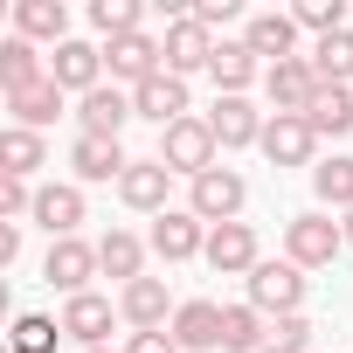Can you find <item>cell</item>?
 <instances>
[{
  "label": "cell",
  "instance_id": "obj_4",
  "mask_svg": "<svg viewBox=\"0 0 353 353\" xmlns=\"http://www.w3.org/2000/svg\"><path fill=\"white\" fill-rule=\"evenodd\" d=\"M250 305L263 312V319H291L298 305H305V270L284 256V263H256L250 270Z\"/></svg>",
  "mask_w": 353,
  "mask_h": 353
},
{
  "label": "cell",
  "instance_id": "obj_29",
  "mask_svg": "<svg viewBox=\"0 0 353 353\" xmlns=\"http://www.w3.org/2000/svg\"><path fill=\"white\" fill-rule=\"evenodd\" d=\"M42 159H49L42 132H21V125H8V132H0V173H8V181H28Z\"/></svg>",
  "mask_w": 353,
  "mask_h": 353
},
{
  "label": "cell",
  "instance_id": "obj_26",
  "mask_svg": "<svg viewBox=\"0 0 353 353\" xmlns=\"http://www.w3.org/2000/svg\"><path fill=\"white\" fill-rule=\"evenodd\" d=\"M263 332L270 319L243 298V305H222V353H263Z\"/></svg>",
  "mask_w": 353,
  "mask_h": 353
},
{
  "label": "cell",
  "instance_id": "obj_22",
  "mask_svg": "<svg viewBox=\"0 0 353 353\" xmlns=\"http://www.w3.org/2000/svg\"><path fill=\"white\" fill-rule=\"evenodd\" d=\"M8 111H14V125H21V132H42V125H56V118H63V83H56V77H42V83H28V90H8Z\"/></svg>",
  "mask_w": 353,
  "mask_h": 353
},
{
  "label": "cell",
  "instance_id": "obj_35",
  "mask_svg": "<svg viewBox=\"0 0 353 353\" xmlns=\"http://www.w3.org/2000/svg\"><path fill=\"white\" fill-rule=\"evenodd\" d=\"M291 21H298V28H312V35L325 42V35H339V28H346V0H298Z\"/></svg>",
  "mask_w": 353,
  "mask_h": 353
},
{
  "label": "cell",
  "instance_id": "obj_9",
  "mask_svg": "<svg viewBox=\"0 0 353 353\" xmlns=\"http://www.w3.org/2000/svg\"><path fill=\"white\" fill-rule=\"evenodd\" d=\"M208 250V229H201V215H188V208H166V215H152V256H166V263H188V256H201Z\"/></svg>",
  "mask_w": 353,
  "mask_h": 353
},
{
  "label": "cell",
  "instance_id": "obj_42",
  "mask_svg": "<svg viewBox=\"0 0 353 353\" xmlns=\"http://www.w3.org/2000/svg\"><path fill=\"white\" fill-rule=\"evenodd\" d=\"M90 353H111V346H90Z\"/></svg>",
  "mask_w": 353,
  "mask_h": 353
},
{
  "label": "cell",
  "instance_id": "obj_17",
  "mask_svg": "<svg viewBox=\"0 0 353 353\" xmlns=\"http://www.w3.org/2000/svg\"><path fill=\"white\" fill-rule=\"evenodd\" d=\"M166 181H173V173H166L159 159H132L125 181H118V201L139 208V215H166Z\"/></svg>",
  "mask_w": 353,
  "mask_h": 353
},
{
  "label": "cell",
  "instance_id": "obj_19",
  "mask_svg": "<svg viewBox=\"0 0 353 353\" xmlns=\"http://www.w3.org/2000/svg\"><path fill=\"white\" fill-rule=\"evenodd\" d=\"M49 77H56L63 90H83V97H90V90H97V77H104V49H90V42H77V35H70V42L49 56Z\"/></svg>",
  "mask_w": 353,
  "mask_h": 353
},
{
  "label": "cell",
  "instance_id": "obj_24",
  "mask_svg": "<svg viewBox=\"0 0 353 353\" xmlns=\"http://www.w3.org/2000/svg\"><path fill=\"white\" fill-rule=\"evenodd\" d=\"M243 42H250V56L291 63V49H298V21H291V14H250V21H243Z\"/></svg>",
  "mask_w": 353,
  "mask_h": 353
},
{
  "label": "cell",
  "instance_id": "obj_5",
  "mask_svg": "<svg viewBox=\"0 0 353 353\" xmlns=\"http://www.w3.org/2000/svg\"><path fill=\"white\" fill-rule=\"evenodd\" d=\"M243 201H250L243 173L215 166V173H201V181H194V194H188V215H201L208 229H222V222H236V215H243Z\"/></svg>",
  "mask_w": 353,
  "mask_h": 353
},
{
  "label": "cell",
  "instance_id": "obj_21",
  "mask_svg": "<svg viewBox=\"0 0 353 353\" xmlns=\"http://www.w3.org/2000/svg\"><path fill=\"white\" fill-rule=\"evenodd\" d=\"M70 166H77V181H125V145L118 139H90V132H77V145H70Z\"/></svg>",
  "mask_w": 353,
  "mask_h": 353
},
{
  "label": "cell",
  "instance_id": "obj_32",
  "mask_svg": "<svg viewBox=\"0 0 353 353\" xmlns=\"http://www.w3.org/2000/svg\"><path fill=\"white\" fill-rule=\"evenodd\" d=\"M312 70H319V83H339V90H346V83H353V35H346V28L325 35V42L312 49Z\"/></svg>",
  "mask_w": 353,
  "mask_h": 353
},
{
  "label": "cell",
  "instance_id": "obj_30",
  "mask_svg": "<svg viewBox=\"0 0 353 353\" xmlns=\"http://www.w3.org/2000/svg\"><path fill=\"white\" fill-rule=\"evenodd\" d=\"M49 70H42V56H35V42L28 35H8L0 42V90H28V83H42Z\"/></svg>",
  "mask_w": 353,
  "mask_h": 353
},
{
  "label": "cell",
  "instance_id": "obj_34",
  "mask_svg": "<svg viewBox=\"0 0 353 353\" xmlns=\"http://www.w3.org/2000/svg\"><path fill=\"white\" fill-rule=\"evenodd\" d=\"M90 28L111 35V42L139 35V0H90Z\"/></svg>",
  "mask_w": 353,
  "mask_h": 353
},
{
  "label": "cell",
  "instance_id": "obj_25",
  "mask_svg": "<svg viewBox=\"0 0 353 353\" xmlns=\"http://www.w3.org/2000/svg\"><path fill=\"white\" fill-rule=\"evenodd\" d=\"M97 263H104V277H118V284H139V277H145V243H139L132 229H111V236L97 243Z\"/></svg>",
  "mask_w": 353,
  "mask_h": 353
},
{
  "label": "cell",
  "instance_id": "obj_31",
  "mask_svg": "<svg viewBox=\"0 0 353 353\" xmlns=\"http://www.w3.org/2000/svg\"><path fill=\"white\" fill-rule=\"evenodd\" d=\"M312 194H319V208H353V159L346 152L312 166Z\"/></svg>",
  "mask_w": 353,
  "mask_h": 353
},
{
  "label": "cell",
  "instance_id": "obj_40",
  "mask_svg": "<svg viewBox=\"0 0 353 353\" xmlns=\"http://www.w3.org/2000/svg\"><path fill=\"white\" fill-rule=\"evenodd\" d=\"M14 256H21V222L0 229V263H14Z\"/></svg>",
  "mask_w": 353,
  "mask_h": 353
},
{
  "label": "cell",
  "instance_id": "obj_10",
  "mask_svg": "<svg viewBox=\"0 0 353 353\" xmlns=\"http://www.w3.org/2000/svg\"><path fill=\"white\" fill-rule=\"evenodd\" d=\"M118 312H125L132 332H166V319L181 312V305H166V284H159V277H139V284L118 291Z\"/></svg>",
  "mask_w": 353,
  "mask_h": 353
},
{
  "label": "cell",
  "instance_id": "obj_39",
  "mask_svg": "<svg viewBox=\"0 0 353 353\" xmlns=\"http://www.w3.org/2000/svg\"><path fill=\"white\" fill-rule=\"evenodd\" d=\"M125 353H181V339H173V332H132Z\"/></svg>",
  "mask_w": 353,
  "mask_h": 353
},
{
  "label": "cell",
  "instance_id": "obj_11",
  "mask_svg": "<svg viewBox=\"0 0 353 353\" xmlns=\"http://www.w3.org/2000/svg\"><path fill=\"white\" fill-rule=\"evenodd\" d=\"M104 63H111V77H125V83L139 90V83H152V77L166 70V42H152V35H125V42L104 49Z\"/></svg>",
  "mask_w": 353,
  "mask_h": 353
},
{
  "label": "cell",
  "instance_id": "obj_7",
  "mask_svg": "<svg viewBox=\"0 0 353 353\" xmlns=\"http://www.w3.org/2000/svg\"><path fill=\"white\" fill-rule=\"evenodd\" d=\"M201 256H208V270H215V277H250V270L263 263V256H256V229H250V222H222V229H208V250H201Z\"/></svg>",
  "mask_w": 353,
  "mask_h": 353
},
{
  "label": "cell",
  "instance_id": "obj_37",
  "mask_svg": "<svg viewBox=\"0 0 353 353\" xmlns=\"http://www.w3.org/2000/svg\"><path fill=\"white\" fill-rule=\"evenodd\" d=\"M0 215H8V222L35 215V188H28V181H8V188H0Z\"/></svg>",
  "mask_w": 353,
  "mask_h": 353
},
{
  "label": "cell",
  "instance_id": "obj_27",
  "mask_svg": "<svg viewBox=\"0 0 353 353\" xmlns=\"http://www.w3.org/2000/svg\"><path fill=\"white\" fill-rule=\"evenodd\" d=\"M208 77H215L222 97H243V90L256 83V56H250V42H222L215 63H208Z\"/></svg>",
  "mask_w": 353,
  "mask_h": 353
},
{
  "label": "cell",
  "instance_id": "obj_41",
  "mask_svg": "<svg viewBox=\"0 0 353 353\" xmlns=\"http://www.w3.org/2000/svg\"><path fill=\"white\" fill-rule=\"evenodd\" d=\"M339 229H346V243H353V208H346V222H339Z\"/></svg>",
  "mask_w": 353,
  "mask_h": 353
},
{
  "label": "cell",
  "instance_id": "obj_16",
  "mask_svg": "<svg viewBox=\"0 0 353 353\" xmlns=\"http://www.w3.org/2000/svg\"><path fill=\"white\" fill-rule=\"evenodd\" d=\"M132 111H139V118H152L159 132H166V125H181V118H188V83L159 70L152 83H139V90H132Z\"/></svg>",
  "mask_w": 353,
  "mask_h": 353
},
{
  "label": "cell",
  "instance_id": "obj_2",
  "mask_svg": "<svg viewBox=\"0 0 353 353\" xmlns=\"http://www.w3.org/2000/svg\"><path fill=\"white\" fill-rule=\"evenodd\" d=\"M284 250H291L298 270H325V263L346 250V229H339L325 208H312V215H291V222H284Z\"/></svg>",
  "mask_w": 353,
  "mask_h": 353
},
{
  "label": "cell",
  "instance_id": "obj_13",
  "mask_svg": "<svg viewBox=\"0 0 353 353\" xmlns=\"http://www.w3.org/2000/svg\"><path fill=\"white\" fill-rule=\"evenodd\" d=\"M263 125H270V118H256L250 97H215V111H208L215 145H263Z\"/></svg>",
  "mask_w": 353,
  "mask_h": 353
},
{
  "label": "cell",
  "instance_id": "obj_18",
  "mask_svg": "<svg viewBox=\"0 0 353 353\" xmlns=\"http://www.w3.org/2000/svg\"><path fill=\"white\" fill-rule=\"evenodd\" d=\"M166 332L181 339V353H208V346H222V305L188 298L181 312H173V325H166Z\"/></svg>",
  "mask_w": 353,
  "mask_h": 353
},
{
  "label": "cell",
  "instance_id": "obj_14",
  "mask_svg": "<svg viewBox=\"0 0 353 353\" xmlns=\"http://www.w3.org/2000/svg\"><path fill=\"white\" fill-rule=\"evenodd\" d=\"M312 152H319V132L305 118H270L263 125V159L270 166H312Z\"/></svg>",
  "mask_w": 353,
  "mask_h": 353
},
{
  "label": "cell",
  "instance_id": "obj_20",
  "mask_svg": "<svg viewBox=\"0 0 353 353\" xmlns=\"http://www.w3.org/2000/svg\"><path fill=\"white\" fill-rule=\"evenodd\" d=\"M77 118H83V132H90V139H118V132H125V118H139V111H132V97H125L118 83H97V90L77 104Z\"/></svg>",
  "mask_w": 353,
  "mask_h": 353
},
{
  "label": "cell",
  "instance_id": "obj_15",
  "mask_svg": "<svg viewBox=\"0 0 353 353\" xmlns=\"http://www.w3.org/2000/svg\"><path fill=\"white\" fill-rule=\"evenodd\" d=\"M77 222H83V188H63V181L35 188V229H49V243L77 236Z\"/></svg>",
  "mask_w": 353,
  "mask_h": 353
},
{
  "label": "cell",
  "instance_id": "obj_33",
  "mask_svg": "<svg viewBox=\"0 0 353 353\" xmlns=\"http://www.w3.org/2000/svg\"><path fill=\"white\" fill-rule=\"evenodd\" d=\"M56 339H63V319H42V312H21L14 332H8L14 353H56Z\"/></svg>",
  "mask_w": 353,
  "mask_h": 353
},
{
  "label": "cell",
  "instance_id": "obj_38",
  "mask_svg": "<svg viewBox=\"0 0 353 353\" xmlns=\"http://www.w3.org/2000/svg\"><path fill=\"white\" fill-rule=\"evenodd\" d=\"M194 21H201V28L215 35L222 21H236V0H194Z\"/></svg>",
  "mask_w": 353,
  "mask_h": 353
},
{
  "label": "cell",
  "instance_id": "obj_36",
  "mask_svg": "<svg viewBox=\"0 0 353 353\" xmlns=\"http://www.w3.org/2000/svg\"><path fill=\"white\" fill-rule=\"evenodd\" d=\"M263 353H312V319H305V312H291V319H270V332H263Z\"/></svg>",
  "mask_w": 353,
  "mask_h": 353
},
{
  "label": "cell",
  "instance_id": "obj_3",
  "mask_svg": "<svg viewBox=\"0 0 353 353\" xmlns=\"http://www.w3.org/2000/svg\"><path fill=\"white\" fill-rule=\"evenodd\" d=\"M97 270H104V263H97V243H83V236H63V243H49V256H42V284H56L63 298H83Z\"/></svg>",
  "mask_w": 353,
  "mask_h": 353
},
{
  "label": "cell",
  "instance_id": "obj_12",
  "mask_svg": "<svg viewBox=\"0 0 353 353\" xmlns=\"http://www.w3.org/2000/svg\"><path fill=\"white\" fill-rule=\"evenodd\" d=\"M118 319H125V312H118L111 298H97V291H83V298H70V305H63V332H70V339H83V353H90V346H104Z\"/></svg>",
  "mask_w": 353,
  "mask_h": 353
},
{
  "label": "cell",
  "instance_id": "obj_28",
  "mask_svg": "<svg viewBox=\"0 0 353 353\" xmlns=\"http://www.w3.org/2000/svg\"><path fill=\"white\" fill-rule=\"evenodd\" d=\"M305 125H312L319 139H339V132H353V90H339V83H319V97H312Z\"/></svg>",
  "mask_w": 353,
  "mask_h": 353
},
{
  "label": "cell",
  "instance_id": "obj_1",
  "mask_svg": "<svg viewBox=\"0 0 353 353\" xmlns=\"http://www.w3.org/2000/svg\"><path fill=\"white\" fill-rule=\"evenodd\" d=\"M152 159H159L166 173H188V181L215 173V132H208V118H181V125H166Z\"/></svg>",
  "mask_w": 353,
  "mask_h": 353
},
{
  "label": "cell",
  "instance_id": "obj_6",
  "mask_svg": "<svg viewBox=\"0 0 353 353\" xmlns=\"http://www.w3.org/2000/svg\"><path fill=\"white\" fill-rule=\"evenodd\" d=\"M263 90H270L277 118H305V111H312V97H319V70H312V56L270 63V70H263Z\"/></svg>",
  "mask_w": 353,
  "mask_h": 353
},
{
  "label": "cell",
  "instance_id": "obj_23",
  "mask_svg": "<svg viewBox=\"0 0 353 353\" xmlns=\"http://www.w3.org/2000/svg\"><path fill=\"white\" fill-rule=\"evenodd\" d=\"M14 35H28V42H70V8L63 0H14Z\"/></svg>",
  "mask_w": 353,
  "mask_h": 353
},
{
  "label": "cell",
  "instance_id": "obj_8",
  "mask_svg": "<svg viewBox=\"0 0 353 353\" xmlns=\"http://www.w3.org/2000/svg\"><path fill=\"white\" fill-rule=\"evenodd\" d=\"M215 49H222V42H215L194 14H188V21H173V28H166V77H181V83H188L194 70L215 63Z\"/></svg>",
  "mask_w": 353,
  "mask_h": 353
}]
</instances>
